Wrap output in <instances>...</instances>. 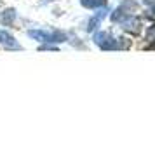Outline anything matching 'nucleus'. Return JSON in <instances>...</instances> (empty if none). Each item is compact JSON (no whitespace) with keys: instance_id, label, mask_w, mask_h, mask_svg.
<instances>
[{"instance_id":"nucleus-1","label":"nucleus","mask_w":155,"mask_h":148,"mask_svg":"<svg viewBox=\"0 0 155 148\" xmlns=\"http://www.w3.org/2000/svg\"><path fill=\"white\" fill-rule=\"evenodd\" d=\"M28 37L35 38L38 42H64L66 35L63 31H42V30H30Z\"/></svg>"},{"instance_id":"nucleus-2","label":"nucleus","mask_w":155,"mask_h":148,"mask_svg":"<svg viewBox=\"0 0 155 148\" xmlns=\"http://www.w3.org/2000/svg\"><path fill=\"white\" fill-rule=\"evenodd\" d=\"M94 44L99 45L103 51H115V49H120L122 45L119 44L117 38H113L110 33H106V31H98L96 35H94Z\"/></svg>"},{"instance_id":"nucleus-3","label":"nucleus","mask_w":155,"mask_h":148,"mask_svg":"<svg viewBox=\"0 0 155 148\" xmlns=\"http://www.w3.org/2000/svg\"><path fill=\"white\" fill-rule=\"evenodd\" d=\"M120 25H122V28L127 30V31H133V33H136V31H140L141 28V21L138 19V18H134V16L127 14L122 21H120Z\"/></svg>"},{"instance_id":"nucleus-4","label":"nucleus","mask_w":155,"mask_h":148,"mask_svg":"<svg viewBox=\"0 0 155 148\" xmlns=\"http://www.w3.org/2000/svg\"><path fill=\"white\" fill-rule=\"evenodd\" d=\"M0 44H2V45H5L7 49H21V47H19V44L16 42L14 37H11L7 31H4V30H0Z\"/></svg>"},{"instance_id":"nucleus-5","label":"nucleus","mask_w":155,"mask_h":148,"mask_svg":"<svg viewBox=\"0 0 155 148\" xmlns=\"http://www.w3.org/2000/svg\"><path fill=\"white\" fill-rule=\"evenodd\" d=\"M80 4L85 9H98V7H105L106 0H80Z\"/></svg>"},{"instance_id":"nucleus-6","label":"nucleus","mask_w":155,"mask_h":148,"mask_svg":"<svg viewBox=\"0 0 155 148\" xmlns=\"http://www.w3.org/2000/svg\"><path fill=\"white\" fill-rule=\"evenodd\" d=\"M106 11H101L99 14H96L94 18H92L91 21H89V25H87V31H92V30H96L99 26V23H101V18H105Z\"/></svg>"},{"instance_id":"nucleus-7","label":"nucleus","mask_w":155,"mask_h":148,"mask_svg":"<svg viewBox=\"0 0 155 148\" xmlns=\"http://www.w3.org/2000/svg\"><path fill=\"white\" fill-rule=\"evenodd\" d=\"M14 18H16V11L14 9H7L4 14L0 16V21L4 23V25H11V23L14 21Z\"/></svg>"},{"instance_id":"nucleus-8","label":"nucleus","mask_w":155,"mask_h":148,"mask_svg":"<svg viewBox=\"0 0 155 148\" xmlns=\"http://www.w3.org/2000/svg\"><path fill=\"white\" fill-rule=\"evenodd\" d=\"M40 51H56V47H51V45H42Z\"/></svg>"},{"instance_id":"nucleus-9","label":"nucleus","mask_w":155,"mask_h":148,"mask_svg":"<svg viewBox=\"0 0 155 148\" xmlns=\"http://www.w3.org/2000/svg\"><path fill=\"white\" fill-rule=\"evenodd\" d=\"M147 5H155V0H145Z\"/></svg>"}]
</instances>
